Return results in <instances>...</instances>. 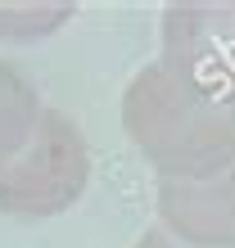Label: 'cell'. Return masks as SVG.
Instances as JSON below:
<instances>
[{
  "label": "cell",
  "mask_w": 235,
  "mask_h": 248,
  "mask_svg": "<svg viewBox=\"0 0 235 248\" xmlns=\"http://www.w3.org/2000/svg\"><path fill=\"white\" fill-rule=\"evenodd\" d=\"M91 181V149L82 126L59 108H46L14 158L0 163V212L5 217H59L82 199Z\"/></svg>",
  "instance_id": "cell-2"
},
{
  "label": "cell",
  "mask_w": 235,
  "mask_h": 248,
  "mask_svg": "<svg viewBox=\"0 0 235 248\" xmlns=\"http://www.w3.org/2000/svg\"><path fill=\"white\" fill-rule=\"evenodd\" d=\"M158 41L176 77L235 104V0H176L163 9Z\"/></svg>",
  "instance_id": "cell-3"
},
{
  "label": "cell",
  "mask_w": 235,
  "mask_h": 248,
  "mask_svg": "<svg viewBox=\"0 0 235 248\" xmlns=\"http://www.w3.org/2000/svg\"><path fill=\"white\" fill-rule=\"evenodd\" d=\"M41 113H46V104L36 99V86L14 63L0 59V163L14 158L27 140H32Z\"/></svg>",
  "instance_id": "cell-5"
},
{
  "label": "cell",
  "mask_w": 235,
  "mask_h": 248,
  "mask_svg": "<svg viewBox=\"0 0 235 248\" xmlns=\"http://www.w3.org/2000/svg\"><path fill=\"white\" fill-rule=\"evenodd\" d=\"M68 0H46V5H36V0H23V5H0V36L9 41H32V36H46L54 27H64L72 18Z\"/></svg>",
  "instance_id": "cell-6"
},
{
  "label": "cell",
  "mask_w": 235,
  "mask_h": 248,
  "mask_svg": "<svg viewBox=\"0 0 235 248\" xmlns=\"http://www.w3.org/2000/svg\"><path fill=\"white\" fill-rule=\"evenodd\" d=\"M131 248H190V244H181V239H176L172 230H163V226H150Z\"/></svg>",
  "instance_id": "cell-7"
},
{
  "label": "cell",
  "mask_w": 235,
  "mask_h": 248,
  "mask_svg": "<svg viewBox=\"0 0 235 248\" xmlns=\"http://www.w3.org/2000/svg\"><path fill=\"white\" fill-rule=\"evenodd\" d=\"M154 212L158 226L190 248H235V158L203 181L158 176Z\"/></svg>",
  "instance_id": "cell-4"
},
{
  "label": "cell",
  "mask_w": 235,
  "mask_h": 248,
  "mask_svg": "<svg viewBox=\"0 0 235 248\" xmlns=\"http://www.w3.org/2000/svg\"><path fill=\"white\" fill-rule=\"evenodd\" d=\"M122 131L158 176L203 181L235 158V104L203 95L199 86L154 59L122 91Z\"/></svg>",
  "instance_id": "cell-1"
}]
</instances>
